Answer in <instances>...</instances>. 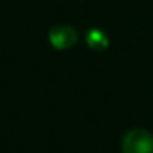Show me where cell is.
<instances>
[{
  "mask_svg": "<svg viewBox=\"0 0 153 153\" xmlns=\"http://www.w3.org/2000/svg\"><path fill=\"white\" fill-rule=\"evenodd\" d=\"M86 43L94 51H104L109 48V36L102 30L92 28V30H89L86 33Z\"/></svg>",
  "mask_w": 153,
  "mask_h": 153,
  "instance_id": "obj_3",
  "label": "cell"
},
{
  "mask_svg": "<svg viewBox=\"0 0 153 153\" xmlns=\"http://www.w3.org/2000/svg\"><path fill=\"white\" fill-rule=\"evenodd\" d=\"M122 153H153V133L146 128H132L122 138Z\"/></svg>",
  "mask_w": 153,
  "mask_h": 153,
  "instance_id": "obj_1",
  "label": "cell"
},
{
  "mask_svg": "<svg viewBox=\"0 0 153 153\" xmlns=\"http://www.w3.org/2000/svg\"><path fill=\"white\" fill-rule=\"evenodd\" d=\"M79 40V33L74 27L69 25H59V27H54L50 30L48 33V41L54 50H69Z\"/></svg>",
  "mask_w": 153,
  "mask_h": 153,
  "instance_id": "obj_2",
  "label": "cell"
}]
</instances>
